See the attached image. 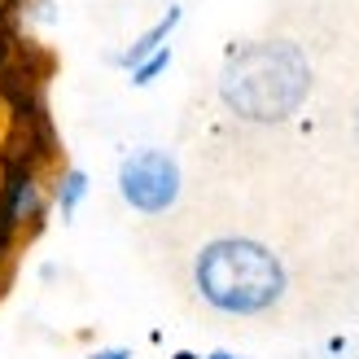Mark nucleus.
Here are the masks:
<instances>
[{"label":"nucleus","instance_id":"obj_1","mask_svg":"<svg viewBox=\"0 0 359 359\" xmlns=\"http://www.w3.org/2000/svg\"><path fill=\"white\" fill-rule=\"evenodd\" d=\"M193 280L215 311L224 316H263L285 294V267L267 245L250 237H219L202 245Z\"/></svg>","mask_w":359,"mask_h":359},{"label":"nucleus","instance_id":"obj_2","mask_svg":"<svg viewBox=\"0 0 359 359\" xmlns=\"http://www.w3.org/2000/svg\"><path fill=\"white\" fill-rule=\"evenodd\" d=\"M307 62L290 44H255L237 53L224 70V101L255 123L285 118L307 97Z\"/></svg>","mask_w":359,"mask_h":359},{"label":"nucleus","instance_id":"obj_3","mask_svg":"<svg viewBox=\"0 0 359 359\" xmlns=\"http://www.w3.org/2000/svg\"><path fill=\"white\" fill-rule=\"evenodd\" d=\"M118 193L123 202L140 215H163L180 197V167L171 154L158 149H140L118 167Z\"/></svg>","mask_w":359,"mask_h":359},{"label":"nucleus","instance_id":"obj_4","mask_svg":"<svg viewBox=\"0 0 359 359\" xmlns=\"http://www.w3.org/2000/svg\"><path fill=\"white\" fill-rule=\"evenodd\" d=\"M44 219V193L31 167L0 163V224L22 232Z\"/></svg>","mask_w":359,"mask_h":359},{"label":"nucleus","instance_id":"obj_5","mask_svg":"<svg viewBox=\"0 0 359 359\" xmlns=\"http://www.w3.org/2000/svg\"><path fill=\"white\" fill-rule=\"evenodd\" d=\"M175 27H180V5H171L163 18H158V22H154V27H149V31L140 35V40H136V44L118 57V66H128V70H132V66H140L145 57H154L158 48H167V35H171Z\"/></svg>","mask_w":359,"mask_h":359},{"label":"nucleus","instance_id":"obj_6","mask_svg":"<svg viewBox=\"0 0 359 359\" xmlns=\"http://www.w3.org/2000/svg\"><path fill=\"white\" fill-rule=\"evenodd\" d=\"M83 193H88V175L83 171H66L62 184H57V210H62V219L75 215V206L83 202Z\"/></svg>","mask_w":359,"mask_h":359},{"label":"nucleus","instance_id":"obj_7","mask_svg":"<svg viewBox=\"0 0 359 359\" xmlns=\"http://www.w3.org/2000/svg\"><path fill=\"white\" fill-rule=\"evenodd\" d=\"M167 66H171V48H158L154 57H145L140 66H132V83H136V88H145V83H154L158 75H163Z\"/></svg>","mask_w":359,"mask_h":359},{"label":"nucleus","instance_id":"obj_8","mask_svg":"<svg viewBox=\"0 0 359 359\" xmlns=\"http://www.w3.org/2000/svg\"><path fill=\"white\" fill-rule=\"evenodd\" d=\"M88 359H132V351H128V346H105V351L88 355Z\"/></svg>","mask_w":359,"mask_h":359},{"label":"nucleus","instance_id":"obj_9","mask_svg":"<svg viewBox=\"0 0 359 359\" xmlns=\"http://www.w3.org/2000/svg\"><path fill=\"white\" fill-rule=\"evenodd\" d=\"M206 359H237V355H228V351H215V355H206Z\"/></svg>","mask_w":359,"mask_h":359}]
</instances>
